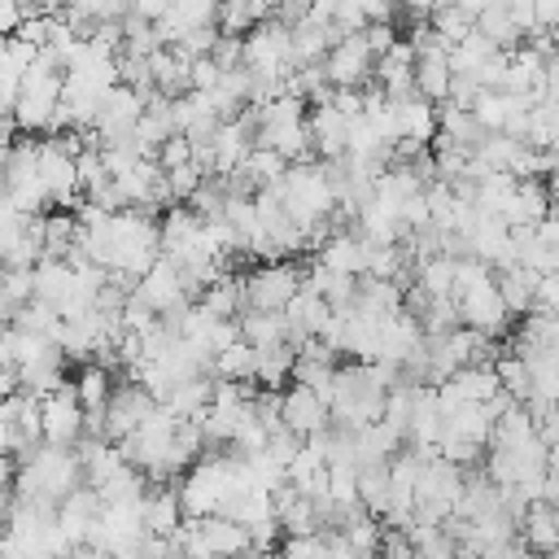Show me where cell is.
Returning <instances> with one entry per match:
<instances>
[{"label":"cell","instance_id":"cell-1","mask_svg":"<svg viewBox=\"0 0 559 559\" xmlns=\"http://www.w3.org/2000/svg\"><path fill=\"white\" fill-rule=\"evenodd\" d=\"M280 192H284V210H288L293 223L306 231V240H310V231H314L319 223H328V218L336 214V205H341L336 192H332V183H328V175H323V162H319V157L288 166Z\"/></svg>","mask_w":559,"mask_h":559},{"label":"cell","instance_id":"cell-2","mask_svg":"<svg viewBox=\"0 0 559 559\" xmlns=\"http://www.w3.org/2000/svg\"><path fill=\"white\" fill-rule=\"evenodd\" d=\"M301 288H306V271L297 262H266V266H253L245 275L249 310H266V314H284Z\"/></svg>","mask_w":559,"mask_h":559},{"label":"cell","instance_id":"cell-3","mask_svg":"<svg viewBox=\"0 0 559 559\" xmlns=\"http://www.w3.org/2000/svg\"><path fill=\"white\" fill-rule=\"evenodd\" d=\"M323 70L336 92H362L367 83H376V52H371L367 35H345L341 44H332Z\"/></svg>","mask_w":559,"mask_h":559},{"label":"cell","instance_id":"cell-4","mask_svg":"<svg viewBox=\"0 0 559 559\" xmlns=\"http://www.w3.org/2000/svg\"><path fill=\"white\" fill-rule=\"evenodd\" d=\"M459 310H463V328H472V332H480L489 341H498L511 328V310H507V301L498 293V275H489V280L472 284L467 293H459Z\"/></svg>","mask_w":559,"mask_h":559},{"label":"cell","instance_id":"cell-5","mask_svg":"<svg viewBox=\"0 0 559 559\" xmlns=\"http://www.w3.org/2000/svg\"><path fill=\"white\" fill-rule=\"evenodd\" d=\"M83 437H87V411L79 406V389L70 380L52 397H44V441L57 450H79Z\"/></svg>","mask_w":559,"mask_h":559},{"label":"cell","instance_id":"cell-6","mask_svg":"<svg viewBox=\"0 0 559 559\" xmlns=\"http://www.w3.org/2000/svg\"><path fill=\"white\" fill-rule=\"evenodd\" d=\"M284 428H293L301 441H310L332 428V406L314 389L293 384V389H284Z\"/></svg>","mask_w":559,"mask_h":559},{"label":"cell","instance_id":"cell-7","mask_svg":"<svg viewBox=\"0 0 559 559\" xmlns=\"http://www.w3.org/2000/svg\"><path fill=\"white\" fill-rule=\"evenodd\" d=\"M349 131H354V118L341 114L336 105H319L310 114V135H314V157L319 162H336V157H349Z\"/></svg>","mask_w":559,"mask_h":559},{"label":"cell","instance_id":"cell-8","mask_svg":"<svg viewBox=\"0 0 559 559\" xmlns=\"http://www.w3.org/2000/svg\"><path fill=\"white\" fill-rule=\"evenodd\" d=\"M39 179H44V192H48V205H74L83 192V179H79V162L74 157H61L57 148L44 144V157H39Z\"/></svg>","mask_w":559,"mask_h":559},{"label":"cell","instance_id":"cell-9","mask_svg":"<svg viewBox=\"0 0 559 559\" xmlns=\"http://www.w3.org/2000/svg\"><path fill=\"white\" fill-rule=\"evenodd\" d=\"M135 297H140L144 306H153L157 314H166V310L179 306V301H192L188 288H183V271H179V262H170V258H162V262L135 284Z\"/></svg>","mask_w":559,"mask_h":559},{"label":"cell","instance_id":"cell-10","mask_svg":"<svg viewBox=\"0 0 559 559\" xmlns=\"http://www.w3.org/2000/svg\"><path fill=\"white\" fill-rule=\"evenodd\" d=\"M437 393H441V402H480V406H489L502 393V380H498L493 367H463Z\"/></svg>","mask_w":559,"mask_h":559},{"label":"cell","instance_id":"cell-11","mask_svg":"<svg viewBox=\"0 0 559 559\" xmlns=\"http://www.w3.org/2000/svg\"><path fill=\"white\" fill-rule=\"evenodd\" d=\"M183 502H179V489L175 485H153L148 498H144V528L148 537H175L183 528Z\"/></svg>","mask_w":559,"mask_h":559},{"label":"cell","instance_id":"cell-12","mask_svg":"<svg viewBox=\"0 0 559 559\" xmlns=\"http://www.w3.org/2000/svg\"><path fill=\"white\" fill-rule=\"evenodd\" d=\"M197 533H201V542H205V550H210L214 559H240V555H249V550H253L249 528H245V524H236V520H227V515L197 520Z\"/></svg>","mask_w":559,"mask_h":559},{"label":"cell","instance_id":"cell-13","mask_svg":"<svg viewBox=\"0 0 559 559\" xmlns=\"http://www.w3.org/2000/svg\"><path fill=\"white\" fill-rule=\"evenodd\" d=\"M520 542H524V550H533L542 559L559 555V511L550 502H533L528 515L520 520Z\"/></svg>","mask_w":559,"mask_h":559},{"label":"cell","instance_id":"cell-14","mask_svg":"<svg viewBox=\"0 0 559 559\" xmlns=\"http://www.w3.org/2000/svg\"><path fill=\"white\" fill-rule=\"evenodd\" d=\"M148 61H153V83H157L162 96L179 100V96L192 92V57H188L183 48H162V52H153Z\"/></svg>","mask_w":559,"mask_h":559},{"label":"cell","instance_id":"cell-15","mask_svg":"<svg viewBox=\"0 0 559 559\" xmlns=\"http://www.w3.org/2000/svg\"><path fill=\"white\" fill-rule=\"evenodd\" d=\"M397 105V127H402V140H419V144H432L441 135V118H437V105L424 100V96H406V100H393Z\"/></svg>","mask_w":559,"mask_h":559},{"label":"cell","instance_id":"cell-16","mask_svg":"<svg viewBox=\"0 0 559 559\" xmlns=\"http://www.w3.org/2000/svg\"><path fill=\"white\" fill-rule=\"evenodd\" d=\"M537 288H542V275L537 271H528V266H511V271H502L498 275V293H502V301H507V310H511V319L515 314H533L537 310Z\"/></svg>","mask_w":559,"mask_h":559},{"label":"cell","instance_id":"cell-17","mask_svg":"<svg viewBox=\"0 0 559 559\" xmlns=\"http://www.w3.org/2000/svg\"><path fill=\"white\" fill-rule=\"evenodd\" d=\"M476 31H480L485 39H493L502 52H515V48L528 44V35H524V31L515 26V17H511V4H502V0H489V4H485Z\"/></svg>","mask_w":559,"mask_h":559},{"label":"cell","instance_id":"cell-18","mask_svg":"<svg viewBox=\"0 0 559 559\" xmlns=\"http://www.w3.org/2000/svg\"><path fill=\"white\" fill-rule=\"evenodd\" d=\"M297 376V345H266L258 349V389H271L280 393L288 380Z\"/></svg>","mask_w":559,"mask_h":559},{"label":"cell","instance_id":"cell-19","mask_svg":"<svg viewBox=\"0 0 559 559\" xmlns=\"http://www.w3.org/2000/svg\"><path fill=\"white\" fill-rule=\"evenodd\" d=\"M205 314H214V319H240L245 310H249V301H245V275H227V280H218L214 288H205V297L197 301Z\"/></svg>","mask_w":559,"mask_h":559},{"label":"cell","instance_id":"cell-20","mask_svg":"<svg viewBox=\"0 0 559 559\" xmlns=\"http://www.w3.org/2000/svg\"><path fill=\"white\" fill-rule=\"evenodd\" d=\"M240 341H245V345H253V349L284 345V341H288V323H284V314L245 310V314H240Z\"/></svg>","mask_w":559,"mask_h":559},{"label":"cell","instance_id":"cell-21","mask_svg":"<svg viewBox=\"0 0 559 559\" xmlns=\"http://www.w3.org/2000/svg\"><path fill=\"white\" fill-rule=\"evenodd\" d=\"M214 376L227 380V384H258V349L253 345H231L227 354H218L214 362Z\"/></svg>","mask_w":559,"mask_h":559},{"label":"cell","instance_id":"cell-22","mask_svg":"<svg viewBox=\"0 0 559 559\" xmlns=\"http://www.w3.org/2000/svg\"><path fill=\"white\" fill-rule=\"evenodd\" d=\"M61 314H57V306H48V301H31V306H22L17 310V319L9 323V328H17V332H26V336H44V341H57V332H61Z\"/></svg>","mask_w":559,"mask_h":559},{"label":"cell","instance_id":"cell-23","mask_svg":"<svg viewBox=\"0 0 559 559\" xmlns=\"http://www.w3.org/2000/svg\"><path fill=\"white\" fill-rule=\"evenodd\" d=\"M74 389H79V406L83 411H105L109 397H114V376L96 362H87L79 376H74Z\"/></svg>","mask_w":559,"mask_h":559},{"label":"cell","instance_id":"cell-24","mask_svg":"<svg viewBox=\"0 0 559 559\" xmlns=\"http://www.w3.org/2000/svg\"><path fill=\"white\" fill-rule=\"evenodd\" d=\"M493 371L502 380V393H511L520 406H533V371H528V362L520 354H502L493 362Z\"/></svg>","mask_w":559,"mask_h":559},{"label":"cell","instance_id":"cell-25","mask_svg":"<svg viewBox=\"0 0 559 559\" xmlns=\"http://www.w3.org/2000/svg\"><path fill=\"white\" fill-rule=\"evenodd\" d=\"M301 122H306V100H297V96L258 105V131H284V127H301Z\"/></svg>","mask_w":559,"mask_h":559},{"label":"cell","instance_id":"cell-26","mask_svg":"<svg viewBox=\"0 0 559 559\" xmlns=\"http://www.w3.org/2000/svg\"><path fill=\"white\" fill-rule=\"evenodd\" d=\"M288 157H280V153H271V148H253L249 153V162H245V175L258 183V192L262 188H280L284 183V175H288Z\"/></svg>","mask_w":559,"mask_h":559},{"label":"cell","instance_id":"cell-27","mask_svg":"<svg viewBox=\"0 0 559 559\" xmlns=\"http://www.w3.org/2000/svg\"><path fill=\"white\" fill-rule=\"evenodd\" d=\"M35 301V271H4V284H0V310L4 319L13 323L22 306Z\"/></svg>","mask_w":559,"mask_h":559},{"label":"cell","instance_id":"cell-28","mask_svg":"<svg viewBox=\"0 0 559 559\" xmlns=\"http://www.w3.org/2000/svg\"><path fill=\"white\" fill-rule=\"evenodd\" d=\"M454 258H432V262H424L419 266V275H415V284L428 293V297H454Z\"/></svg>","mask_w":559,"mask_h":559},{"label":"cell","instance_id":"cell-29","mask_svg":"<svg viewBox=\"0 0 559 559\" xmlns=\"http://www.w3.org/2000/svg\"><path fill=\"white\" fill-rule=\"evenodd\" d=\"M472 114H476V122H480L485 131H502V127H507V114H511V96H502V92H480V100L472 105Z\"/></svg>","mask_w":559,"mask_h":559},{"label":"cell","instance_id":"cell-30","mask_svg":"<svg viewBox=\"0 0 559 559\" xmlns=\"http://www.w3.org/2000/svg\"><path fill=\"white\" fill-rule=\"evenodd\" d=\"M280 559H328V537H284Z\"/></svg>","mask_w":559,"mask_h":559},{"label":"cell","instance_id":"cell-31","mask_svg":"<svg viewBox=\"0 0 559 559\" xmlns=\"http://www.w3.org/2000/svg\"><path fill=\"white\" fill-rule=\"evenodd\" d=\"M214 66L227 74V70H240L245 66V39H236V35H218V44H214Z\"/></svg>","mask_w":559,"mask_h":559},{"label":"cell","instance_id":"cell-32","mask_svg":"<svg viewBox=\"0 0 559 559\" xmlns=\"http://www.w3.org/2000/svg\"><path fill=\"white\" fill-rule=\"evenodd\" d=\"M380 559H415V546L406 533L397 528H384V546H380Z\"/></svg>","mask_w":559,"mask_h":559},{"label":"cell","instance_id":"cell-33","mask_svg":"<svg viewBox=\"0 0 559 559\" xmlns=\"http://www.w3.org/2000/svg\"><path fill=\"white\" fill-rule=\"evenodd\" d=\"M533 314H559V275H542L537 310H533Z\"/></svg>","mask_w":559,"mask_h":559},{"label":"cell","instance_id":"cell-34","mask_svg":"<svg viewBox=\"0 0 559 559\" xmlns=\"http://www.w3.org/2000/svg\"><path fill=\"white\" fill-rule=\"evenodd\" d=\"M166 13H170V4H166V0H135V4H131V17H140V22H153V26H157Z\"/></svg>","mask_w":559,"mask_h":559},{"label":"cell","instance_id":"cell-35","mask_svg":"<svg viewBox=\"0 0 559 559\" xmlns=\"http://www.w3.org/2000/svg\"><path fill=\"white\" fill-rule=\"evenodd\" d=\"M537 31L542 35H559V0H542L537 4Z\"/></svg>","mask_w":559,"mask_h":559},{"label":"cell","instance_id":"cell-36","mask_svg":"<svg viewBox=\"0 0 559 559\" xmlns=\"http://www.w3.org/2000/svg\"><path fill=\"white\" fill-rule=\"evenodd\" d=\"M70 559H118V555H109V550H96V546H79Z\"/></svg>","mask_w":559,"mask_h":559},{"label":"cell","instance_id":"cell-37","mask_svg":"<svg viewBox=\"0 0 559 559\" xmlns=\"http://www.w3.org/2000/svg\"><path fill=\"white\" fill-rule=\"evenodd\" d=\"M546 188H550V201H555V210H559V175H550Z\"/></svg>","mask_w":559,"mask_h":559},{"label":"cell","instance_id":"cell-38","mask_svg":"<svg viewBox=\"0 0 559 559\" xmlns=\"http://www.w3.org/2000/svg\"><path fill=\"white\" fill-rule=\"evenodd\" d=\"M550 476L559 480V445H550Z\"/></svg>","mask_w":559,"mask_h":559},{"label":"cell","instance_id":"cell-39","mask_svg":"<svg viewBox=\"0 0 559 559\" xmlns=\"http://www.w3.org/2000/svg\"><path fill=\"white\" fill-rule=\"evenodd\" d=\"M555 44H559V35H555Z\"/></svg>","mask_w":559,"mask_h":559},{"label":"cell","instance_id":"cell-40","mask_svg":"<svg viewBox=\"0 0 559 559\" xmlns=\"http://www.w3.org/2000/svg\"><path fill=\"white\" fill-rule=\"evenodd\" d=\"M555 511H559V507H555Z\"/></svg>","mask_w":559,"mask_h":559}]
</instances>
